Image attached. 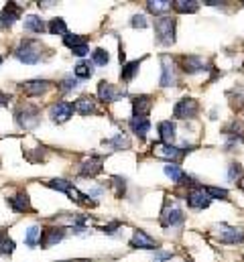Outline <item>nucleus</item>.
Here are the masks:
<instances>
[{"mask_svg": "<svg viewBox=\"0 0 244 262\" xmlns=\"http://www.w3.org/2000/svg\"><path fill=\"white\" fill-rule=\"evenodd\" d=\"M228 179H230V181H234V179L240 181V179H242V167H240L238 163H232V165H230V169H228Z\"/></svg>", "mask_w": 244, "mask_h": 262, "instance_id": "58836bf2", "label": "nucleus"}, {"mask_svg": "<svg viewBox=\"0 0 244 262\" xmlns=\"http://www.w3.org/2000/svg\"><path fill=\"white\" fill-rule=\"evenodd\" d=\"M199 112V104L193 100V98H183L175 104L173 108V116L179 118V120H185V118H195Z\"/></svg>", "mask_w": 244, "mask_h": 262, "instance_id": "423d86ee", "label": "nucleus"}, {"mask_svg": "<svg viewBox=\"0 0 244 262\" xmlns=\"http://www.w3.org/2000/svg\"><path fill=\"white\" fill-rule=\"evenodd\" d=\"M102 144H104V146H112V148L120 150V148H128V146H130V140H128L124 134H116L114 138H108V140H104Z\"/></svg>", "mask_w": 244, "mask_h": 262, "instance_id": "c85d7f7f", "label": "nucleus"}, {"mask_svg": "<svg viewBox=\"0 0 244 262\" xmlns=\"http://www.w3.org/2000/svg\"><path fill=\"white\" fill-rule=\"evenodd\" d=\"M159 136H161V142L171 144V142L175 140V124H173L171 120L159 122Z\"/></svg>", "mask_w": 244, "mask_h": 262, "instance_id": "5701e85b", "label": "nucleus"}, {"mask_svg": "<svg viewBox=\"0 0 244 262\" xmlns=\"http://www.w3.org/2000/svg\"><path fill=\"white\" fill-rule=\"evenodd\" d=\"M181 222L183 209L177 205V201L165 199V205H163V211H161V226L163 228H173V226H179Z\"/></svg>", "mask_w": 244, "mask_h": 262, "instance_id": "39448f33", "label": "nucleus"}, {"mask_svg": "<svg viewBox=\"0 0 244 262\" xmlns=\"http://www.w3.org/2000/svg\"><path fill=\"white\" fill-rule=\"evenodd\" d=\"M73 110L82 116H90V114H96L98 112V104L92 96H82L73 102Z\"/></svg>", "mask_w": 244, "mask_h": 262, "instance_id": "f3484780", "label": "nucleus"}, {"mask_svg": "<svg viewBox=\"0 0 244 262\" xmlns=\"http://www.w3.org/2000/svg\"><path fill=\"white\" fill-rule=\"evenodd\" d=\"M21 12H23V8L16 2H8L0 10V27H12L21 18Z\"/></svg>", "mask_w": 244, "mask_h": 262, "instance_id": "9b49d317", "label": "nucleus"}, {"mask_svg": "<svg viewBox=\"0 0 244 262\" xmlns=\"http://www.w3.org/2000/svg\"><path fill=\"white\" fill-rule=\"evenodd\" d=\"M57 262H92V260H86V258H75V260H57Z\"/></svg>", "mask_w": 244, "mask_h": 262, "instance_id": "49530a36", "label": "nucleus"}, {"mask_svg": "<svg viewBox=\"0 0 244 262\" xmlns=\"http://www.w3.org/2000/svg\"><path fill=\"white\" fill-rule=\"evenodd\" d=\"M130 248H143V250H157L159 244L155 238H151L145 230H136L130 238Z\"/></svg>", "mask_w": 244, "mask_h": 262, "instance_id": "9d476101", "label": "nucleus"}, {"mask_svg": "<svg viewBox=\"0 0 244 262\" xmlns=\"http://www.w3.org/2000/svg\"><path fill=\"white\" fill-rule=\"evenodd\" d=\"M63 43L69 47V49H75V47H82V45H88V39L82 37V35H65L63 37Z\"/></svg>", "mask_w": 244, "mask_h": 262, "instance_id": "2f4dec72", "label": "nucleus"}, {"mask_svg": "<svg viewBox=\"0 0 244 262\" xmlns=\"http://www.w3.org/2000/svg\"><path fill=\"white\" fill-rule=\"evenodd\" d=\"M124 94H126L124 90H116V88H114L112 83H108V81H100V83H98V98H100L102 102H106V104L116 102Z\"/></svg>", "mask_w": 244, "mask_h": 262, "instance_id": "ddd939ff", "label": "nucleus"}, {"mask_svg": "<svg viewBox=\"0 0 244 262\" xmlns=\"http://www.w3.org/2000/svg\"><path fill=\"white\" fill-rule=\"evenodd\" d=\"M71 185H73V183H69V181H65V179H51V181H47V187H49V189L63 191V193H67V189H69Z\"/></svg>", "mask_w": 244, "mask_h": 262, "instance_id": "f704fd0d", "label": "nucleus"}, {"mask_svg": "<svg viewBox=\"0 0 244 262\" xmlns=\"http://www.w3.org/2000/svg\"><path fill=\"white\" fill-rule=\"evenodd\" d=\"M25 31H29V33H45L47 31V27H45V23H43V18L41 16H37V14H29L27 18H25Z\"/></svg>", "mask_w": 244, "mask_h": 262, "instance_id": "4be33fe9", "label": "nucleus"}, {"mask_svg": "<svg viewBox=\"0 0 244 262\" xmlns=\"http://www.w3.org/2000/svg\"><path fill=\"white\" fill-rule=\"evenodd\" d=\"M149 128H151L149 118H138V116H132V118H130V130L134 132L136 136L145 138L147 132H149Z\"/></svg>", "mask_w": 244, "mask_h": 262, "instance_id": "b1692460", "label": "nucleus"}, {"mask_svg": "<svg viewBox=\"0 0 244 262\" xmlns=\"http://www.w3.org/2000/svg\"><path fill=\"white\" fill-rule=\"evenodd\" d=\"M118 228H120V222H112V224L104 226V234L112 236V234H116V230H118Z\"/></svg>", "mask_w": 244, "mask_h": 262, "instance_id": "79ce46f5", "label": "nucleus"}, {"mask_svg": "<svg viewBox=\"0 0 244 262\" xmlns=\"http://www.w3.org/2000/svg\"><path fill=\"white\" fill-rule=\"evenodd\" d=\"M73 73H75V77H77V79H88V77H92L94 69H92V63L82 61V63H77V66L73 67Z\"/></svg>", "mask_w": 244, "mask_h": 262, "instance_id": "c756f323", "label": "nucleus"}, {"mask_svg": "<svg viewBox=\"0 0 244 262\" xmlns=\"http://www.w3.org/2000/svg\"><path fill=\"white\" fill-rule=\"evenodd\" d=\"M71 114H73V104L71 102H55L53 106H51V110H49V116H51V120L53 122H67L69 118H71Z\"/></svg>", "mask_w": 244, "mask_h": 262, "instance_id": "1a4fd4ad", "label": "nucleus"}, {"mask_svg": "<svg viewBox=\"0 0 244 262\" xmlns=\"http://www.w3.org/2000/svg\"><path fill=\"white\" fill-rule=\"evenodd\" d=\"M8 203H10V207H12L14 213H27V211L33 209L31 207V199H29V195L25 191H18L16 195L8 197Z\"/></svg>", "mask_w": 244, "mask_h": 262, "instance_id": "6ab92c4d", "label": "nucleus"}, {"mask_svg": "<svg viewBox=\"0 0 244 262\" xmlns=\"http://www.w3.org/2000/svg\"><path fill=\"white\" fill-rule=\"evenodd\" d=\"M102 167H104V159L102 157H90L82 163L79 167V175L82 177H96L102 173Z\"/></svg>", "mask_w": 244, "mask_h": 262, "instance_id": "2eb2a0df", "label": "nucleus"}, {"mask_svg": "<svg viewBox=\"0 0 244 262\" xmlns=\"http://www.w3.org/2000/svg\"><path fill=\"white\" fill-rule=\"evenodd\" d=\"M171 6H173V2L171 0H149L147 2V10L149 12H153V14H165V12H169L171 10Z\"/></svg>", "mask_w": 244, "mask_h": 262, "instance_id": "393cba45", "label": "nucleus"}, {"mask_svg": "<svg viewBox=\"0 0 244 262\" xmlns=\"http://www.w3.org/2000/svg\"><path fill=\"white\" fill-rule=\"evenodd\" d=\"M238 185H240V189H242V191H244V177H242V179H240V181H238Z\"/></svg>", "mask_w": 244, "mask_h": 262, "instance_id": "09e8293b", "label": "nucleus"}, {"mask_svg": "<svg viewBox=\"0 0 244 262\" xmlns=\"http://www.w3.org/2000/svg\"><path fill=\"white\" fill-rule=\"evenodd\" d=\"M92 59H94V63L96 66H108V61H110V57H108V51H104V49H96L94 53H92Z\"/></svg>", "mask_w": 244, "mask_h": 262, "instance_id": "c9c22d12", "label": "nucleus"}, {"mask_svg": "<svg viewBox=\"0 0 244 262\" xmlns=\"http://www.w3.org/2000/svg\"><path fill=\"white\" fill-rule=\"evenodd\" d=\"M161 66H163V75H161V85L163 88H171L177 77H175V63L169 55H163L161 57Z\"/></svg>", "mask_w": 244, "mask_h": 262, "instance_id": "dca6fc26", "label": "nucleus"}, {"mask_svg": "<svg viewBox=\"0 0 244 262\" xmlns=\"http://www.w3.org/2000/svg\"><path fill=\"white\" fill-rule=\"evenodd\" d=\"M173 254L171 252H157V262H163V260H171Z\"/></svg>", "mask_w": 244, "mask_h": 262, "instance_id": "c03bdc74", "label": "nucleus"}, {"mask_svg": "<svg viewBox=\"0 0 244 262\" xmlns=\"http://www.w3.org/2000/svg\"><path fill=\"white\" fill-rule=\"evenodd\" d=\"M165 175H167L171 181L179 183V185H193V183H191V177H187L181 171V167H177V165H173V163H169V165L165 167Z\"/></svg>", "mask_w": 244, "mask_h": 262, "instance_id": "aec40b11", "label": "nucleus"}, {"mask_svg": "<svg viewBox=\"0 0 244 262\" xmlns=\"http://www.w3.org/2000/svg\"><path fill=\"white\" fill-rule=\"evenodd\" d=\"M153 108V98L143 94V96H136L132 98V114L138 116V118H145Z\"/></svg>", "mask_w": 244, "mask_h": 262, "instance_id": "a211bd4d", "label": "nucleus"}, {"mask_svg": "<svg viewBox=\"0 0 244 262\" xmlns=\"http://www.w3.org/2000/svg\"><path fill=\"white\" fill-rule=\"evenodd\" d=\"M134 29H147L149 27V23H147V18H145V14H134L132 16V23H130Z\"/></svg>", "mask_w": 244, "mask_h": 262, "instance_id": "a19ab883", "label": "nucleus"}, {"mask_svg": "<svg viewBox=\"0 0 244 262\" xmlns=\"http://www.w3.org/2000/svg\"><path fill=\"white\" fill-rule=\"evenodd\" d=\"M153 155L157 159H165V161H179L183 157V150L173 146V144H165V142H155L153 144Z\"/></svg>", "mask_w": 244, "mask_h": 262, "instance_id": "0eeeda50", "label": "nucleus"}, {"mask_svg": "<svg viewBox=\"0 0 244 262\" xmlns=\"http://www.w3.org/2000/svg\"><path fill=\"white\" fill-rule=\"evenodd\" d=\"M47 31L51 33V35H67V25H65V20L63 18H53L51 23H49V27H47Z\"/></svg>", "mask_w": 244, "mask_h": 262, "instance_id": "473e14b6", "label": "nucleus"}, {"mask_svg": "<svg viewBox=\"0 0 244 262\" xmlns=\"http://www.w3.org/2000/svg\"><path fill=\"white\" fill-rule=\"evenodd\" d=\"M112 181H114V193H116V197H122L124 195V189H126V179L124 177H112Z\"/></svg>", "mask_w": 244, "mask_h": 262, "instance_id": "ea45409f", "label": "nucleus"}, {"mask_svg": "<svg viewBox=\"0 0 244 262\" xmlns=\"http://www.w3.org/2000/svg\"><path fill=\"white\" fill-rule=\"evenodd\" d=\"M14 118H16V124L21 128L31 130V128L39 126V122H41V110L35 104H23V106H18L14 110Z\"/></svg>", "mask_w": 244, "mask_h": 262, "instance_id": "f03ea898", "label": "nucleus"}, {"mask_svg": "<svg viewBox=\"0 0 244 262\" xmlns=\"http://www.w3.org/2000/svg\"><path fill=\"white\" fill-rule=\"evenodd\" d=\"M204 59L197 57V55H185L181 57V69L185 73H197V71H204Z\"/></svg>", "mask_w": 244, "mask_h": 262, "instance_id": "412c9836", "label": "nucleus"}, {"mask_svg": "<svg viewBox=\"0 0 244 262\" xmlns=\"http://www.w3.org/2000/svg\"><path fill=\"white\" fill-rule=\"evenodd\" d=\"M41 49H43V47H41L39 41H35V39H23L21 45L16 47V51H14V57H16L18 61L27 63V66H35V63H39L41 57H43Z\"/></svg>", "mask_w": 244, "mask_h": 262, "instance_id": "f257e3e1", "label": "nucleus"}, {"mask_svg": "<svg viewBox=\"0 0 244 262\" xmlns=\"http://www.w3.org/2000/svg\"><path fill=\"white\" fill-rule=\"evenodd\" d=\"M175 25H177V20L173 16H159L155 20V35L161 45L175 43Z\"/></svg>", "mask_w": 244, "mask_h": 262, "instance_id": "7ed1b4c3", "label": "nucleus"}, {"mask_svg": "<svg viewBox=\"0 0 244 262\" xmlns=\"http://www.w3.org/2000/svg\"><path fill=\"white\" fill-rule=\"evenodd\" d=\"M185 199H187V205H189L191 209H206V207H210V203H212V199L204 191V187H193V189L187 193Z\"/></svg>", "mask_w": 244, "mask_h": 262, "instance_id": "6e6552de", "label": "nucleus"}, {"mask_svg": "<svg viewBox=\"0 0 244 262\" xmlns=\"http://www.w3.org/2000/svg\"><path fill=\"white\" fill-rule=\"evenodd\" d=\"M226 134H228V138L230 140H240L244 134V126L240 124V122H232L230 126H226Z\"/></svg>", "mask_w": 244, "mask_h": 262, "instance_id": "72a5a7b5", "label": "nucleus"}, {"mask_svg": "<svg viewBox=\"0 0 244 262\" xmlns=\"http://www.w3.org/2000/svg\"><path fill=\"white\" fill-rule=\"evenodd\" d=\"M75 88H77V79H73V75H67L59 81V90L63 94H67V92H71Z\"/></svg>", "mask_w": 244, "mask_h": 262, "instance_id": "e433bc0d", "label": "nucleus"}, {"mask_svg": "<svg viewBox=\"0 0 244 262\" xmlns=\"http://www.w3.org/2000/svg\"><path fill=\"white\" fill-rule=\"evenodd\" d=\"M53 88V83L49 79H31V81H25L21 85V90L27 94V96H41L45 92H49Z\"/></svg>", "mask_w": 244, "mask_h": 262, "instance_id": "f8f14e48", "label": "nucleus"}, {"mask_svg": "<svg viewBox=\"0 0 244 262\" xmlns=\"http://www.w3.org/2000/svg\"><path fill=\"white\" fill-rule=\"evenodd\" d=\"M71 53H73L75 57H84V55H88V53H90V49H88V45H82V47L71 49Z\"/></svg>", "mask_w": 244, "mask_h": 262, "instance_id": "37998d69", "label": "nucleus"}, {"mask_svg": "<svg viewBox=\"0 0 244 262\" xmlns=\"http://www.w3.org/2000/svg\"><path fill=\"white\" fill-rule=\"evenodd\" d=\"M12 252H14V242L4 232H0V256H10Z\"/></svg>", "mask_w": 244, "mask_h": 262, "instance_id": "7c9ffc66", "label": "nucleus"}, {"mask_svg": "<svg viewBox=\"0 0 244 262\" xmlns=\"http://www.w3.org/2000/svg\"><path fill=\"white\" fill-rule=\"evenodd\" d=\"M204 191L208 193L210 199H228V191L220 187H204Z\"/></svg>", "mask_w": 244, "mask_h": 262, "instance_id": "4c0bfd02", "label": "nucleus"}, {"mask_svg": "<svg viewBox=\"0 0 244 262\" xmlns=\"http://www.w3.org/2000/svg\"><path fill=\"white\" fill-rule=\"evenodd\" d=\"M138 69H140V61H130V63H126L120 71L122 81H132V79H134V75L138 73Z\"/></svg>", "mask_w": 244, "mask_h": 262, "instance_id": "cd10ccee", "label": "nucleus"}, {"mask_svg": "<svg viewBox=\"0 0 244 262\" xmlns=\"http://www.w3.org/2000/svg\"><path fill=\"white\" fill-rule=\"evenodd\" d=\"M8 102H10V96L4 94V92H0V106H8Z\"/></svg>", "mask_w": 244, "mask_h": 262, "instance_id": "a18cd8bd", "label": "nucleus"}, {"mask_svg": "<svg viewBox=\"0 0 244 262\" xmlns=\"http://www.w3.org/2000/svg\"><path fill=\"white\" fill-rule=\"evenodd\" d=\"M0 63H2V57H0Z\"/></svg>", "mask_w": 244, "mask_h": 262, "instance_id": "8fccbe9b", "label": "nucleus"}, {"mask_svg": "<svg viewBox=\"0 0 244 262\" xmlns=\"http://www.w3.org/2000/svg\"><path fill=\"white\" fill-rule=\"evenodd\" d=\"M118 59H120V63H124V59H126V55H124V51H122V47H120V53H118Z\"/></svg>", "mask_w": 244, "mask_h": 262, "instance_id": "de8ad7c7", "label": "nucleus"}, {"mask_svg": "<svg viewBox=\"0 0 244 262\" xmlns=\"http://www.w3.org/2000/svg\"><path fill=\"white\" fill-rule=\"evenodd\" d=\"M41 228L39 226H31L29 230H27V234H25V244L29 246V248H35L37 246V242L41 240Z\"/></svg>", "mask_w": 244, "mask_h": 262, "instance_id": "bb28decb", "label": "nucleus"}, {"mask_svg": "<svg viewBox=\"0 0 244 262\" xmlns=\"http://www.w3.org/2000/svg\"><path fill=\"white\" fill-rule=\"evenodd\" d=\"M65 238V230L63 228H47V230H43L41 232V240H39V244H41V248H51V246H55L57 242H61Z\"/></svg>", "mask_w": 244, "mask_h": 262, "instance_id": "4468645a", "label": "nucleus"}, {"mask_svg": "<svg viewBox=\"0 0 244 262\" xmlns=\"http://www.w3.org/2000/svg\"><path fill=\"white\" fill-rule=\"evenodd\" d=\"M214 238L222 244H242L244 242V232L240 228L228 226V224H220L214 228Z\"/></svg>", "mask_w": 244, "mask_h": 262, "instance_id": "20e7f679", "label": "nucleus"}, {"mask_svg": "<svg viewBox=\"0 0 244 262\" xmlns=\"http://www.w3.org/2000/svg\"><path fill=\"white\" fill-rule=\"evenodd\" d=\"M173 8L177 10V12H197V8H199V2H195V0H175L173 2Z\"/></svg>", "mask_w": 244, "mask_h": 262, "instance_id": "a878e982", "label": "nucleus"}]
</instances>
